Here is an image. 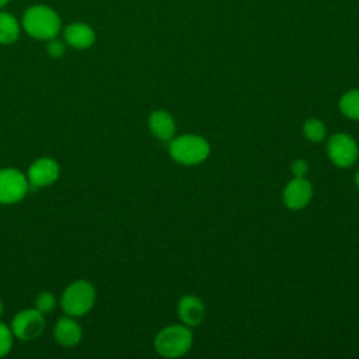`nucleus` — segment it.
<instances>
[{"label":"nucleus","mask_w":359,"mask_h":359,"mask_svg":"<svg viewBox=\"0 0 359 359\" xmlns=\"http://www.w3.org/2000/svg\"><path fill=\"white\" fill-rule=\"evenodd\" d=\"M62 22L59 14L49 6H29L22 15V28L34 39L49 41L57 36Z\"/></svg>","instance_id":"f257e3e1"},{"label":"nucleus","mask_w":359,"mask_h":359,"mask_svg":"<svg viewBox=\"0 0 359 359\" xmlns=\"http://www.w3.org/2000/svg\"><path fill=\"white\" fill-rule=\"evenodd\" d=\"M168 153L178 164L196 165L209 157L210 144L205 137L188 133L172 137L168 144Z\"/></svg>","instance_id":"f03ea898"},{"label":"nucleus","mask_w":359,"mask_h":359,"mask_svg":"<svg viewBox=\"0 0 359 359\" xmlns=\"http://www.w3.org/2000/svg\"><path fill=\"white\" fill-rule=\"evenodd\" d=\"M194 338L188 325L171 324L158 331L154 338V349L163 358L184 356L192 346Z\"/></svg>","instance_id":"7ed1b4c3"},{"label":"nucleus","mask_w":359,"mask_h":359,"mask_svg":"<svg viewBox=\"0 0 359 359\" xmlns=\"http://www.w3.org/2000/svg\"><path fill=\"white\" fill-rule=\"evenodd\" d=\"M95 303V289L87 280L72 282L62 293L60 306L63 311L72 317L87 314Z\"/></svg>","instance_id":"20e7f679"},{"label":"nucleus","mask_w":359,"mask_h":359,"mask_svg":"<svg viewBox=\"0 0 359 359\" xmlns=\"http://www.w3.org/2000/svg\"><path fill=\"white\" fill-rule=\"evenodd\" d=\"M327 154L334 165L349 168L359 157V147L349 133L337 132L327 142Z\"/></svg>","instance_id":"39448f33"},{"label":"nucleus","mask_w":359,"mask_h":359,"mask_svg":"<svg viewBox=\"0 0 359 359\" xmlns=\"http://www.w3.org/2000/svg\"><path fill=\"white\" fill-rule=\"evenodd\" d=\"M28 180L15 168L0 170V203L13 205L24 199L28 192Z\"/></svg>","instance_id":"423d86ee"},{"label":"nucleus","mask_w":359,"mask_h":359,"mask_svg":"<svg viewBox=\"0 0 359 359\" xmlns=\"http://www.w3.org/2000/svg\"><path fill=\"white\" fill-rule=\"evenodd\" d=\"M45 330V318L36 309H25L18 311L11 323L13 335L22 341L36 339Z\"/></svg>","instance_id":"0eeeda50"},{"label":"nucleus","mask_w":359,"mask_h":359,"mask_svg":"<svg viewBox=\"0 0 359 359\" xmlns=\"http://www.w3.org/2000/svg\"><path fill=\"white\" fill-rule=\"evenodd\" d=\"M313 198V185L306 177H294L283 189L282 199L286 208L300 210L306 208Z\"/></svg>","instance_id":"6e6552de"},{"label":"nucleus","mask_w":359,"mask_h":359,"mask_svg":"<svg viewBox=\"0 0 359 359\" xmlns=\"http://www.w3.org/2000/svg\"><path fill=\"white\" fill-rule=\"evenodd\" d=\"M60 168L59 164L50 157H41L35 160L28 168V184L32 188L49 187L59 178Z\"/></svg>","instance_id":"1a4fd4ad"},{"label":"nucleus","mask_w":359,"mask_h":359,"mask_svg":"<svg viewBox=\"0 0 359 359\" xmlns=\"http://www.w3.org/2000/svg\"><path fill=\"white\" fill-rule=\"evenodd\" d=\"M177 311L182 324L188 327H196L205 318V304L195 294H187L181 297L177 306Z\"/></svg>","instance_id":"9d476101"},{"label":"nucleus","mask_w":359,"mask_h":359,"mask_svg":"<svg viewBox=\"0 0 359 359\" xmlns=\"http://www.w3.org/2000/svg\"><path fill=\"white\" fill-rule=\"evenodd\" d=\"M63 41L74 49H87L95 42V32L88 24L72 22L63 29Z\"/></svg>","instance_id":"9b49d317"},{"label":"nucleus","mask_w":359,"mask_h":359,"mask_svg":"<svg viewBox=\"0 0 359 359\" xmlns=\"http://www.w3.org/2000/svg\"><path fill=\"white\" fill-rule=\"evenodd\" d=\"M150 132L163 142L171 140L175 135V121L165 109H156L149 116Z\"/></svg>","instance_id":"f8f14e48"},{"label":"nucleus","mask_w":359,"mask_h":359,"mask_svg":"<svg viewBox=\"0 0 359 359\" xmlns=\"http://www.w3.org/2000/svg\"><path fill=\"white\" fill-rule=\"evenodd\" d=\"M53 337L57 344L62 346L70 348L80 342L81 339V328L80 325L70 317H62L53 327Z\"/></svg>","instance_id":"ddd939ff"},{"label":"nucleus","mask_w":359,"mask_h":359,"mask_svg":"<svg viewBox=\"0 0 359 359\" xmlns=\"http://www.w3.org/2000/svg\"><path fill=\"white\" fill-rule=\"evenodd\" d=\"M20 32L21 27L18 20L7 11H0V43H14L20 38Z\"/></svg>","instance_id":"4468645a"},{"label":"nucleus","mask_w":359,"mask_h":359,"mask_svg":"<svg viewBox=\"0 0 359 359\" xmlns=\"http://www.w3.org/2000/svg\"><path fill=\"white\" fill-rule=\"evenodd\" d=\"M339 111L349 119L359 121V88L348 90L338 102Z\"/></svg>","instance_id":"2eb2a0df"},{"label":"nucleus","mask_w":359,"mask_h":359,"mask_svg":"<svg viewBox=\"0 0 359 359\" xmlns=\"http://www.w3.org/2000/svg\"><path fill=\"white\" fill-rule=\"evenodd\" d=\"M303 135L310 142L318 143L323 142L327 135V128L321 119L310 118L303 123Z\"/></svg>","instance_id":"dca6fc26"},{"label":"nucleus","mask_w":359,"mask_h":359,"mask_svg":"<svg viewBox=\"0 0 359 359\" xmlns=\"http://www.w3.org/2000/svg\"><path fill=\"white\" fill-rule=\"evenodd\" d=\"M55 296L49 292H41L35 299V309L42 314L50 313L55 309Z\"/></svg>","instance_id":"f3484780"},{"label":"nucleus","mask_w":359,"mask_h":359,"mask_svg":"<svg viewBox=\"0 0 359 359\" xmlns=\"http://www.w3.org/2000/svg\"><path fill=\"white\" fill-rule=\"evenodd\" d=\"M13 346V331L4 323H0V358L6 356Z\"/></svg>","instance_id":"a211bd4d"},{"label":"nucleus","mask_w":359,"mask_h":359,"mask_svg":"<svg viewBox=\"0 0 359 359\" xmlns=\"http://www.w3.org/2000/svg\"><path fill=\"white\" fill-rule=\"evenodd\" d=\"M46 52H48V55H49L50 57L59 59V57H62V56L65 55V52H66V42H65V41H60V39H57V38L55 36V38H52V39L48 41V43H46Z\"/></svg>","instance_id":"6ab92c4d"},{"label":"nucleus","mask_w":359,"mask_h":359,"mask_svg":"<svg viewBox=\"0 0 359 359\" xmlns=\"http://www.w3.org/2000/svg\"><path fill=\"white\" fill-rule=\"evenodd\" d=\"M290 171L294 177H306L309 172V163L303 158H296L290 165Z\"/></svg>","instance_id":"aec40b11"},{"label":"nucleus","mask_w":359,"mask_h":359,"mask_svg":"<svg viewBox=\"0 0 359 359\" xmlns=\"http://www.w3.org/2000/svg\"><path fill=\"white\" fill-rule=\"evenodd\" d=\"M355 184H356V187L359 188V170H358L356 174H355Z\"/></svg>","instance_id":"412c9836"},{"label":"nucleus","mask_w":359,"mask_h":359,"mask_svg":"<svg viewBox=\"0 0 359 359\" xmlns=\"http://www.w3.org/2000/svg\"><path fill=\"white\" fill-rule=\"evenodd\" d=\"M10 1H11V0H0V8L4 7V6H6L7 3H10Z\"/></svg>","instance_id":"4be33fe9"},{"label":"nucleus","mask_w":359,"mask_h":359,"mask_svg":"<svg viewBox=\"0 0 359 359\" xmlns=\"http://www.w3.org/2000/svg\"><path fill=\"white\" fill-rule=\"evenodd\" d=\"M1 311H3V304H1V302H0V314H1Z\"/></svg>","instance_id":"5701e85b"}]
</instances>
